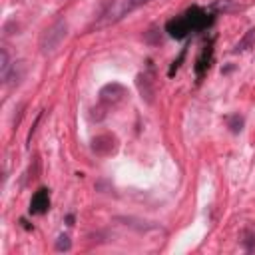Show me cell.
Wrapping results in <instances>:
<instances>
[{
    "label": "cell",
    "mask_w": 255,
    "mask_h": 255,
    "mask_svg": "<svg viewBox=\"0 0 255 255\" xmlns=\"http://www.w3.org/2000/svg\"><path fill=\"white\" fill-rule=\"evenodd\" d=\"M149 0H124L122 2V6H120V12H118V18H122V16H126L128 12H131V10H135V8H139V6H143V4H147Z\"/></svg>",
    "instance_id": "cell-11"
},
{
    "label": "cell",
    "mask_w": 255,
    "mask_h": 255,
    "mask_svg": "<svg viewBox=\"0 0 255 255\" xmlns=\"http://www.w3.org/2000/svg\"><path fill=\"white\" fill-rule=\"evenodd\" d=\"M135 86H137L141 98H143L147 104H151V102H153V96H155L153 80H151L147 74H137V76H135Z\"/></svg>",
    "instance_id": "cell-8"
},
{
    "label": "cell",
    "mask_w": 255,
    "mask_h": 255,
    "mask_svg": "<svg viewBox=\"0 0 255 255\" xmlns=\"http://www.w3.org/2000/svg\"><path fill=\"white\" fill-rule=\"evenodd\" d=\"M124 96H126V88L118 82H112L100 90V104L104 108H110V106H116L118 102H122Z\"/></svg>",
    "instance_id": "cell-3"
},
{
    "label": "cell",
    "mask_w": 255,
    "mask_h": 255,
    "mask_svg": "<svg viewBox=\"0 0 255 255\" xmlns=\"http://www.w3.org/2000/svg\"><path fill=\"white\" fill-rule=\"evenodd\" d=\"M48 209H50V191L46 187H40L38 191H34V195L30 199V213L44 215Z\"/></svg>",
    "instance_id": "cell-6"
},
{
    "label": "cell",
    "mask_w": 255,
    "mask_h": 255,
    "mask_svg": "<svg viewBox=\"0 0 255 255\" xmlns=\"http://www.w3.org/2000/svg\"><path fill=\"white\" fill-rule=\"evenodd\" d=\"M66 223H68V225H74V215H68V217H66Z\"/></svg>",
    "instance_id": "cell-16"
},
{
    "label": "cell",
    "mask_w": 255,
    "mask_h": 255,
    "mask_svg": "<svg viewBox=\"0 0 255 255\" xmlns=\"http://www.w3.org/2000/svg\"><path fill=\"white\" fill-rule=\"evenodd\" d=\"M211 60H213V40L203 44V48H201V52H199V56L195 60V76H197V80H201L205 76V72L211 66Z\"/></svg>",
    "instance_id": "cell-5"
},
{
    "label": "cell",
    "mask_w": 255,
    "mask_h": 255,
    "mask_svg": "<svg viewBox=\"0 0 255 255\" xmlns=\"http://www.w3.org/2000/svg\"><path fill=\"white\" fill-rule=\"evenodd\" d=\"M225 124H227V128H229L231 133H239V131L243 129L245 120H243V116H239V114H231V116L225 118Z\"/></svg>",
    "instance_id": "cell-9"
},
{
    "label": "cell",
    "mask_w": 255,
    "mask_h": 255,
    "mask_svg": "<svg viewBox=\"0 0 255 255\" xmlns=\"http://www.w3.org/2000/svg\"><path fill=\"white\" fill-rule=\"evenodd\" d=\"M183 16H185V20H187L191 32L205 30V28H209V26L213 24V16L207 14V12H205L203 8H199V6H191V8H187V10L183 12Z\"/></svg>",
    "instance_id": "cell-2"
},
{
    "label": "cell",
    "mask_w": 255,
    "mask_h": 255,
    "mask_svg": "<svg viewBox=\"0 0 255 255\" xmlns=\"http://www.w3.org/2000/svg\"><path fill=\"white\" fill-rule=\"evenodd\" d=\"M185 52H187V50H185V48H183V50H181V54H179V56H177V60H173V64H171V68H169V72H167V74H169V76H173V74H175V72H177V68H179V66H181V62H183V58H185Z\"/></svg>",
    "instance_id": "cell-15"
},
{
    "label": "cell",
    "mask_w": 255,
    "mask_h": 255,
    "mask_svg": "<svg viewBox=\"0 0 255 255\" xmlns=\"http://www.w3.org/2000/svg\"><path fill=\"white\" fill-rule=\"evenodd\" d=\"M54 247H56V251H70V249H72V239L62 233V235L56 239V245H54Z\"/></svg>",
    "instance_id": "cell-14"
},
{
    "label": "cell",
    "mask_w": 255,
    "mask_h": 255,
    "mask_svg": "<svg viewBox=\"0 0 255 255\" xmlns=\"http://www.w3.org/2000/svg\"><path fill=\"white\" fill-rule=\"evenodd\" d=\"M165 32H167L171 38H175V40H183V38L191 32V28H189V24H187L185 16L181 14V16L169 18V20L165 22Z\"/></svg>",
    "instance_id": "cell-4"
},
{
    "label": "cell",
    "mask_w": 255,
    "mask_h": 255,
    "mask_svg": "<svg viewBox=\"0 0 255 255\" xmlns=\"http://www.w3.org/2000/svg\"><path fill=\"white\" fill-rule=\"evenodd\" d=\"M92 151L96 155H110L116 151V137L110 135V133H104V135H98L92 139Z\"/></svg>",
    "instance_id": "cell-7"
},
{
    "label": "cell",
    "mask_w": 255,
    "mask_h": 255,
    "mask_svg": "<svg viewBox=\"0 0 255 255\" xmlns=\"http://www.w3.org/2000/svg\"><path fill=\"white\" fill-rule=\"evenodd\" d=\"M10 58H8V52L2 48L0 50V74H2V80L8 76V72H10Z\"/></svg>",
    "instance_id": "cell-13"
},
{
    "label": "cell",
    "mask_w": 255,
    "mask_h": 255,
    "mask_svg": "<svg viewBox=\"0 0 255 255\" xmlns=\"http://www.w3.org/2000/svg\"><path fill=\"white\" fill-rule=\"evenodd\" d=\"M66 32H68V24L64 20H58L54 22L42 36H40V50L44 54H52L60 44L62 40L66 38Z\"/></svg>",
    "instance_id": "cell-1"
},
{
    "label": "cell",
    "mask_w": 255,
    "mask_h": 255,
    "mask_svg": "<svg viewBox=\"0 0 255 255\" xmlns=\"http://www.w3.org/2000/svg\"><path fill=\"white\" fill-rule=\"evenodd\" d=\"M241 245L245 247V251H255V231L253 229H243Z\"/></svg>",
    "instance_id": "cell-12"
},
{
    "label": "cell",
    "mask_w": 255,
    "mask_h": 255,
    "mask_svg": "<svg viewBox=\"0 0 255 255\" xmlns=\"http://www.w3.org/2000/svg\"><path fill=\"white\" fill-rule=\"evenodd\" d=\"M253 44H255V30L251 28V30H247V32H245V36H243V38L237 42L235 52H245V50H249Z\"/></svg>",
    "instance_id": "cell-10"
}]
</instances>
